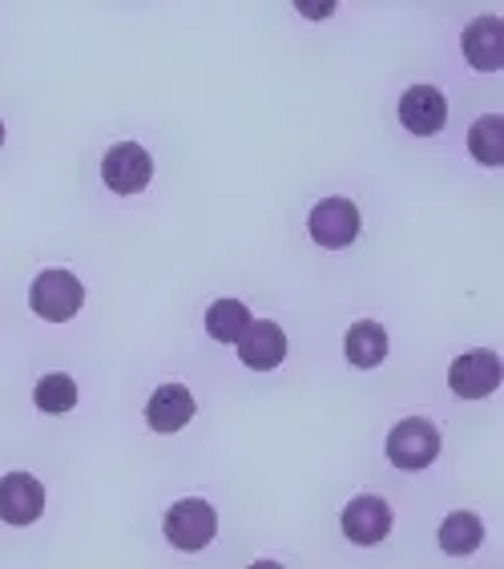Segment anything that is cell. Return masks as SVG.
Here are the masks:
<instances>
[{"instance_id":"cell-4","label":"cell","mask_w":504,"mask_h":569,"mask_svg":"<svg viewBox=\"0 0 504 569\" xmlns=\"http://www.w3.org/2000/svg\"><path fill=\"white\" fill-rule=\"evenodd\" d=\"M101 178H105V187H110L113 194H138V190H145L150 178H154V158L138 142H118L101 158Z\"/></svg>"},{"instance_id":"cell-1","label":"cell","mask_w":504,"mask_h":569,"mask_svg":"<svg viewBox=\"0 0 504 569\" xmlns=\"http://www.w3.org/2000/svg\"><path fill=\"white\" fill-rule=\"evenodd\" d=\"M436 457H440V428L432 420H420V417L400 420L387 432V460H392L395 469L416 472L427 469Z\"/></svg>"},{"instance_id":"cell-16","label":"cell","mask_w":504,"mask_h":569,"mask_svg":"<svg viewBox=\"0 0 504 569\" xmlns=\"http://www.w3.org/2000/svg\"><path fill=\"white\" fill-rule=\"evenodd\" d=\"M468 150L476 162L501 166L504 162V118L501 113H484L468 133Z\"/></svg>"},{"instance_id":"cell-8","label":"cell","mask_w":504,"mask_h":569,"mask_svg":"<svg viewBox=\"0 0 504 569\" xmlns=\"http://www.w3.org/2000/svg\"><path fill=\"white\" fill-rule=\"evenodd\" d=\"M343 533H347L351 546H380L387 533H392V509H387L384 497H355V501L343 509Z\"/></svg>"},{"instance_id":"cell-17","label":"cell","mask_w":504,"mask_h":569,"mask_svg":"<svg viewBox=\"0 0 504 569\" xmlns=\"http://www.w3.org/2000/svg\"><path fill=\"white\" fill-rule=\"evenodd\" d=\"M33 400H37L41 412L61 417V412H69V408L78 405V383H73V376L53 372V376H44V380L33 388Z\"/></svg>"},{"instance_id":"cell-2","label":"cell","mask_w":504,"mask_h":569,"mask_svg":"<svg viewBox=\"0 0 504 569\" xmlns=\"http://www.w3.org/2000/svg\"><path fill=\"white\" fill-rule=\"evenodd\" d=\"M29 303H33V311L41 319L61 323V319H73L81 311L85 287H81L78 274L69 271H41L33 279V287H29Z\"/></svg>"},{"instance_id":"cell-13","label":"cell","mask_w":504,"mask_h":569,"mask_svg":"<svg viewBox=\"0 0 504 569\" xmlns=\"http://www.w3.org/2000/svg\"><path fill=\"white\" fill-rule=\"evenodd\" d=\"M343 351H347V360L355 363V368H375V363H384V356H387V331L380 328L375 319H360V323L347 331Z\"/></svg>"},{"instance_id":"cell-7","label":"cell","mask_w":504,"mask_h":569,"mask_svg":"<svg viewBox=\"0 0 504 569\" xmlns=\"http://www.w3.org/2000/svg\"><path fill=\"white\" fill-rule=\"evenodd\" d=\"M44 513V485L29 472L0 477V521L9 526H33Z\"/></svg>"},{"instance_id":"cell-12","label":"cell","mask_w":504,"mask_h":569,"mask_svg":"<svg viewBox=\"0 0 504 569\" xmlns=\"http://www.w3.org/2000/svg\"><path fill=\"white\" fill-rule=\"evenodd\" d=\"M464 44V57H468L472 69H481V73H496L504 61V29L496 17H481V21H472L461 37Z\"/></svg>"},{"instance_id":"cell-15","label":"cell","mask_w":504,"mask_h":569,"mask_svg":"<svg viewBox=\"0 0 504 569\" xmlns=\"http://www.w3.org/2000/svg\"><path fill=\"white\" fill-rule=\"evenodd\" d=\"M246 323H251V311H246V303H239V299H219V303L206 307V331L210 340L219 343H234L246 331Z\"/></svg>"},{"instance_id":"cell-3","label":"cell","mask_w":504,"mask_h":569,"mask_svg":"<svg viewBox=\"0 0 504 569\" xmlns=\"http://www.w3.org/2000/svg\"><path fill=\"white\" fill-rule=\"evenodd\" d=\"M219 533V513H214V505L198 501V497H187V501L170 505V513H165V541L178 549H194L210 546Z\"/></svg>"},{"instance_id":"cell-11","label":"cell","mask_w":504,"mask_h":569,"mask_svg":"<svg viewBox=\"0 0 504 569\" xmlns=\"http://www.w3.org/2000/svg\"><path fill=\"white\" fill-rule=\"evenodd\" d=\"M190 420H194V396H190L187 383H162L145 405V425L154 432H178Z\"/></svg>"},{"instance_id":"cell-14","label":"cell","mask_w":504,"mask_h":569,"mask_svg":"<svg viewBox=\"0 0 504 569\" xmlns=\"http://www.w3.org/2000/svg\"><path fill=\"white\" fill-rule=\"evenodd\" d=\"M484 541V526L476 513H448L444 526H440V549L452 553V558H464V553H476Z\"/></svg>"},{"instance_id":"cell-5","label":"cell","mask_w":504,"mask_h":569,"mask_svg":"<svg viewBox=\"0 0 504 569\" xmlns=\"http://www.w3.org/2000/svg\"><path fill=\"white\" fill-rule=\"evenodd\" d=\"M308 230L319 247L343 251V247H351V242L360 239V210H355L351 198H323V202L311 210Z\"/></svg>"},{"instance_id":"cell-10","label":"cell","mask_w":504,"mask_h":569,"mask_svg":"<svg viewBox=\"0 0 504 569\" xmlns=\"http://www.w3.org/2000/svg\"><path fill=\"white\" fill-rule=\"evenodd\" d=\"M400 121H404L416 138H432V133H440L444 121H448V101H444V93H440L436 86H412L404 98H400Z\"/></svg>"},{"instance_id":"cell-18","label":"cell","mask_w":504,"mask_h":569,"mask_svg":"<svg viewBox=\"0 0 504 569\" xmlns=\"http://www.w3.org/2000/svg\"><path fill=\"white\" fill-rule=\"evenodd\" d=\"M0 142H4V121H0Z\"/></svg>"},{"instance_id":"cell-9","label":"cell","mask_w":504,"mask_h":569,"mask_svg":"<svg viewBox=\"0 0 504 569\" xmlns=\"http://www.w3.org/2000/svg\"><path fill=\"white\" fill-rule=\"evenodd\" d=\"M234 343H239V360L254 372H271L286 360V336L271 319H251Z\"/></svg>"},{"instance_id":"cell-6","label":"cell","mask_w":504,"mask_h":569,"mask_svg":"<svg viewBox=\"0 0 504 569\" xmlns=\"http://www.w3.org/2000/svg\"><path fill=\"white\" fill-rule=\"evenodd\" d=\"M448 383L461 400H484V396H493L496 383H501V360H496V351H464L461 360H452Z\"/></svg>"}]
</instances>
